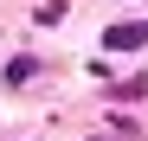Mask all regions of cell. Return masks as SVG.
Returning a JSON list of instances; mask_svg holds the SVG:
<instances>
[{"mask_svg": "<svg viewBox=\"0 0 148 141\" xmlns=\"http://www.w3.org/2000/svg\"><path fill=\"white\" fill-rule=\"evenodd\" d=\"M103 45H110V52H135V45H148V26H110Z\"/></svg>", "mask_w": 148, "mask_h": 141, "instance_id": "6da1fadb", "label": "cell"}]
</instances>
